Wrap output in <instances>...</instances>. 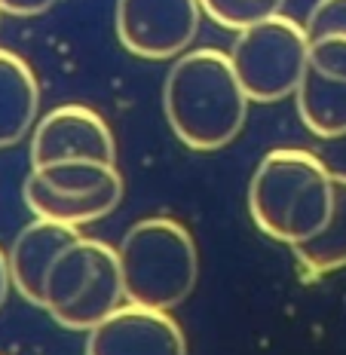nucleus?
Returning <instances> with one entry per match:
<instances>
[{"mask_svg":"<svg viewBox=\"0 0 346 355\" xmlns=\"http://www.w3.org/2000/svg\"><path fill=\"white\" fill-rule=\"evenodd\" d=\"M68 159L116 162L114 132L98 110L86 105H58L31 129V168Z\"/></svg>","mask_w":346,"mask_h":355,"instance_id":"obj_8","label":"nucleus"},{"mask_svg":"<svg viewBox=\"0 0 346 355\" xmlns=\"http://www.w3.org/2000/svg\"><path fill=\"white\" fill-rule=\"evenodd\" d=\"M248 101L273 105L294 95L306 71V31L294 19L273 12L236 31L227 53Z\"/></svg>","mask_w":346,"mask_h":355,"instance_id":"obj_5","label":"nucleus"},{"mask_svg":"<svg viewBox=\"0 0 346 355\" xmlns=\"http://www.w3.org/2000/svg\"><path fill=\"white\" fill-rule=\"evenodd\" d=\"M331 184H334V199H331L328 220L310 239L291 245L294 261L300 266V276L306 282L346 266V175L334 172L331 175Z\"/></svg>","mask_w":346,"mask_h":355,"instance_id":"obj_12","label":"nucleus"},{"mask_svg":"<svg viewBox=\"0 0 346 355\" xmlns=\"http://www.w3.org/2000/svg\"><path fill=\"white\" fill-rule=\"evenodd\" d=\"M200 19V0H116L114 25L126 53L166 62L190 49Z\"/></svg>","mask_w":346,"mask_h":355,"instance_id":"obj_6","label":"nucleus"},{"mask_svg":"<svg viewBox=\"0 0 346 355\" xmlns=\"http://www.w3.org/2000/svg\"><path fill=\"white\" fill-rule=\"evenodd\" d=\"M86 355H187V340L172 313L123 300L89 328Z\"/></svg>","mask_w":346,"mask_h":355,"instance_id":"obj_7","label":"nucleus"},{"mask_svg":"<svg viewBox=\"0 0 346 355\" xmlns=\"http://www.w3.org/2000/svg\"><path fill=\"white\" fill-rule=\"evenodd\" d=\"M306 68L331 80H346V34H325L306 40Z\"/></svg>","mask_w":346,"mask_h":355,"instance_id":"obj_16","label":"nucleus"},{"mask_svg":"<svg viewBox=\"0 0 346 355\" xmlns=\"http://www.w3.org/2000/svg\"><path fill=\"white\" fill-rule=\"evenodd\" d=\"M126 300L116 248L101 239L77 236L43 282V306L68 331H89Z\"/></svg>","mask_w":346,"mask_h":355,"instance_id":"obj_4","label":"nucleus"},{"mask_svg":"<svg viewBox=\"0 0 346 355\" xmlns=\"http://www.w3.org/2000/svg\"><path fill=\"white\" fill-rule=\"evenodd\" d=\"M294 101H297L300 123L315 138L331 141L346 135V80H331L306 68L294 89Z\"/></svg>","mask_w":346,"mask_h":355,"instance_id":"obj_13","label":"nucleus"},{"mask_svg":"<svg viewBox=\"0 0 346 355\" xmlns=\"http://www.w3.org/2000/svg\"><path fill=\"white\" fill-rule=\"evenodd\" d=\"M0 16H3V12H0Z\"/></svg>","mask_w":346,"mask_h":355,"instance_id":"obj_20","label":"nucleus"},{"mask_svg":"<svg viewBox=\"0 0 346 355\" xmlns=\"http://www.w3.org/2000/svg\"><path fill=\"white\" fill-rule=\"evenodd\" d=\"M306 40L325 34H346V0H315L304 21Z\"/></svg>","mask_w":346,"mask_h":355,"instance_id":"obj_17","label":"nucleus"},{"mask_svg":"<svg viewBox=\"0 0 346 355\" xmlns=\"http://www.w3.org/2000/svg\"><path fill=\"white\" fill-rule=\"evenodd\" d=\"M58 0H0V12H10V16H43L46 10H53Z\"/></svg>","mask_w":346,"mask_h":355,"instance_id":"obj_18","label":"nucleus"},{"mask_svg":"<svg viewBox=\"0 0 346 355\" xmlns=\"http://www.w3.org/2000/svg\"><path fill=\"white\" fill-rule=\"evenodd\" d=\"M123 294L132 303L172 313L193 294L200 251L190 230L175 218H144L132 224L120 248Z\"/></svg>","mask_w":346,"mask_h":355,"instance_id":"obj_3","label":"nucleus"},{"mask_svg":"<svg viewBox=\"0 0 346 355\" xmlns=\"http://www.w3.org/2000/svg\"><path fill=\"white\" fill-rule=\"evenodd\" d=\"M10 288H12V279H10V263H6V254L0 251V309H3L6 297H10Z\"/></svg>","mask_w":346,"mask_h":355,"instance_id":"obj_19","label":"nucleus"},{"mask_svg":"<svg viewBox=\"0 0 346 355\" xmlns=\"http://www.w3.org/2000/svg\"><path fill=\"white\" fill-rule=\"evenodd\" d=\"M315 153L279 147L257 162L248 184V214L263 236L285 245L310 239L328 220L334 184Z\"/></svg>","mask_w":346,"mask_h":355,"instance_id":"obj_2","label":"nucleus"},{"mask_svg":"<svg viewBox=\"0 0 346 355\" xmlns=\"http://www.w3.org/2000/svg\"><path fill=\"white\" fill-rule=\"evenodd\" d=\"M285 0H200L202 12L227 31H242L282 10Z\"/></svg>","mask_w":346,"mask_h":355,"instance_id":"obj_15","label":"nucleus"},{"mask_svg":"<svg viewBox=\"0 0 346 355\" xmlns=\"http://www.w3.org/2000/svg\"><path fill=\"white\" fill-rule=\"evenodd\" d=\"M163 110L175 138L190 150H220L242 132L248 95L227 53L211 46L184 49L166 73Z\"/></svg>","mask_w":346,"mask_h":355,"instance_id":"obj_1","label":"nucleus"},{"mask_svg":"<svg viewBox=\"0 0 346 355\" xmlns=\"http://www.w3.org/2000/svg\"><path fill=\"white\" fill-rule=\"evenodd\" d=\"M77 236H80V227L34 218L31 224L21 227L19 236L12 239V248H10V254H6L10 279H12V288H16L31 306H43V282H46L49 266L55 263V257L62 254Z\"/></svg>","mask_w":346,"mask_h":355,"instance_id":"obj_9","label":"nucleus"},{"mask_svg":"<svg viewBox=\"0 0 346 355\" xmlns=\"http://www.w3.org/2000/svg\"><path fill=\"white\" fill-rule=\"evenodd\" d=\"M40 86L21 55L0 49V150L19 144L37 123Z\"/></svg>","mask_w":346,"mask_h":355,"instance_id":"obj_10","label":"nucleus"},{"mask_svg":"<svg viewBox=\"0 0 346 355\" xmlns=\"http://www.w3.org/2000/svg\"><path fill=\"white\" fill-rule=\"evenodd\" d=\"M123 178L107 187L95 190L86 196H68V193H55L46 184H40L34 175L25 178V205L34 211V218H46V220H58V224H71V227H83V224H95V220L107 218L110 211L120 205L123 199Z\"/></svg>","mask_w":346,"mask_h":355,"instance_id":"obj_11","label":"nucleus"},{"mask_svg":"<svg viewBox=\"0 0 346 355\" xmlns=\"http://www.w3.org/2000/svg\"><path fill=\"white\" fill-rule=\"evenodd\" d=\"M31 175L40 184H46L55 193L68 196H86L95 190L107 187V184L120 181V168L116 162H98V159H68V162H49V166L31 168Z\"/></svg>","mask_w":346,"mask_h":355,"instance_id":"obj_14","label":"nucleus"}]
</instances>
